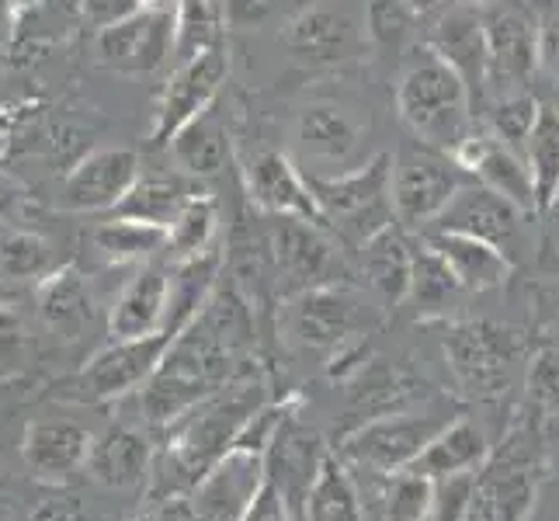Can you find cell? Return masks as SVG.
<instances>
[{
	"mask_svg": "<svg viewBox=\"0 0 559 521\" xmlns=\"http://www.w3.org/2000/svg\"><path fill=\"white\" fill-rule=\"evenodd\" d=\"M264 479L267 466L261 452L229 449L191 490V505H195L199 521H243L247 508L254 505L258 490L264 487Z\"/></svg>",
	"mask_w": 559,
	"mask_h": 521,
	"instance_id": "cell-16",
	"label": "cell"
},
{
	"mask_svg": "<svg viewBox=\"0 0 559 521\" xmlns=\"http://www.w3.org/2000/svg\"><path fill=\"white\" fill-rule=\"evenodd\" d=\"M140 153L126 146H105L87 153L84 161L67 174L56 205L67 212H111L119 205L132 185L140 181Z\"/></svg>",
	"mask_w": 559,
	"mask_h": 521,
	"instance_id": "cell-14",
	"label": "cell"
},
{
	"mask_svg": "<svg viewBox=\"0 0 559 521\" xmlns=\"http://www.w3.org/2000/svg\"><path fill=\"white\" fill-rule=\"evenodd\" d=\"M452 417L438 411H400L376 421H365L344 438L341 459L348 466H358L365 473H403L411 462L428 449V441L445 428Z\"/></svg>",
	"mask_w": 559,
	"mask_h": 521,
	"instance_id": "cell-7",
	"label": "cell"
},
{
	"mask_svg": "<svg viewBox=\"0 0 559 521\" xmlns=\"http://www.w3.org/2000/svg\"><path fill=\"white\" fill-rule=\"evenodd\" d=\"M94 438L73 421H35L25 431V462L35 479L60 484L70 473L87 466Z\"/></svg>",
	"mask_w": 559,
	"mask_h": 521,
	"instance_id": "cell-25",
	"label": "cell"
},
{
	"mask_svg": "<svg viewBox=\"0 0 559 521\" xmlns=\"http://www.w3.org/2000/svg\"><path fill=\"white\" fill-rule=\"evenodd\" d=\"M267 403L264 379L247 369L234 382H226L219 393L205 396L199 407H191L167 428L164 449L153 455L146 497H178L191 494L199 479L216 466V462L234 449L243 424Z\"/></svg>",
	"mask_w": 559,
	"mask_h": 521,
	"instance_id": "cell-1",
	"label": "cell"
},
{
	"mask_svg": "<svg viewBox=\"0 0 559 521\" xmlns=\"http://www.w3.org/2000/svg\"><path fill=\"white\" fill-rule=\"evenodd\" d=\"M466 167L452 153L428 146V143H407L393 157V212L396 223L407 234H424L449 202L466 188Z\"/></svg>",
	"mask_w": 559,
	"mask_h": 521,
	"instance_id": "cell-6",
	"label": "cell"
},
{
	"mask_svg": "<svg viewBox=\"0 0 559 521\" xmlns=\"http://www.w3.org/2000/svg\"><path fill=\"white\" fill-rule=\"evenodd\" d=\"M414 250L417 247L411 244V234L400 223L379 229L372 240L358 247L361 279L369 282V288L385 306L407 303L414 279Z\"/></svg>",
	"mask_w": 559,
	"mask_h": 521,
	"instance_id": "cell-27",
	"label": "cell"
},
{
	"mask_svg": "<svg viewBox=\"0 0 559 521\" xmlns=\"http://www.w3.org/2000/svg\"><path fill=\"white\" fill-rule=\"evenodd\" d=\"M455 4H466V8H473V11H487V8L504 4V0H455Z\"/></svg>",
	"mask_w": 559,
	"mask_h": 521,
	"instance_id": "cell-54",
	"label": "cell"
},
{
	"mask_svg": "<svg viewBox=\"0 0 559 521\" xmlns=\"http://www.w3.org/2000/svg\"><path fill=\"white\" fill-rule=\"evenodd\" d=\"M32 521H102L94 514L81 497L73 494H60V497H49L43 505L35 508Z\"/></svg>",
	"mask_w": 559,
	"mask_h": 521,
	"instance_id": "cell-46",
	"label": "cell"
},
{
	"mask_svg": "<svg viewBox=\"0 0 559 521\" xmlns=\"http://www.w3.org/2000/svg\"><path fill=\"white\" fill-rule=\"evenodd\" d=\"M175 153V161L191 178H212L226 167L229 157V140H226V126L216 115V105L202 111L199 119H191L175 140L167 146Z\"/></svg>",
	"mask_w": 559,
	"mask_h": 521,
	"instance_id": "cell-32",
	"label": "cell"
},
{
	"mask_svg": "<svg viewBox=\"0 0 559 521\" xmlns=\"http://www.w3.org/2000/svg\"><path fill=\"white\" fill-rule=\"evenodd\" d=\"M247 196L267 216H296L306 223L326 226L320 202L310 188V178H302L299 167L285 157L282 150H261L243 167ZM331 229V226H326Z\"/></svg>",
	"mask_w": 559,
	"mask_h": 521,
	"instance_id": "cell-18",
	"label": "cell"
},
{
	"mask_svg": "<svg viewBox=\"0 0 559 521\" xmlns=\"http://www.w3.org/2000/svg\"><path fill=\"white\" fill-rule=\"evenodd\" d=\"M267 240H272L275 288L285 299L306 293V288L344 279L341 240L326 226L296 216H275L272 229H267Z\"/></svg>",
	"mask_w": 559,
	"mask_h": 521,
	"instance_id": "cell-8",
	"label": "cell"
},
{
	"mask_svg": "<svg viewBox=\"0 0 559 521\" xmlns=\"http://www.w3.org/2000/svg\"><path fill=\"white\" fill-rule=\"evenodd\" d=\"M310 188L341 247L358 250L379 229L396 223L393 153H376V157L337 174H310Z\"/></svg>",
	"mask_w": 559,
	"mask_h": 521,
	"instance_id": "cell-3",
	"label": "cell"
},
{
	"mask_svg": "<svg viewBox=\"0 0 559 521\" xmlns=\"http://www.w3.org/2000/svg\"><path fill=\"white\" fill-rule=\"evenodd\" d=\"M38 313L52 327L56 334L76 341L94 320V299L87 293V282L73 272V268H60L38 285Z\"/></svg>",
	"mask_w": 559,
	"mask_h": 521,
	"instance_id": "cell-31",
	"label": "cell"
},
{
	"mask_svg": "<svg viewBox=\"0 0 559 521\" xmlns=\"http://www.w3.org/2000/svg\"><path fill=\"white\" fill-rule=\"evenodd\" d=\"M424 46L435 49L462 81H466L473 105L487 94V32L484 14L449 0L445 8L431 14Z\"/></svg>",
	"mask_w": 559,
	"mask_h": 521,
	"instance_id": "cell-17",
	"label": "cell"
},
{
	"mask_svg": "<svg viewBox=\"0 0 559 521\" xmlns=\"http://www.w3.org/2000/svg\"><path fill=\"white\" fill-rule=\"evenodd\" d=\"M420 22L424 17L407 0H365V8H361L365 38H369V46L379 52H393V56L407 52Z\"/></svg>",
	"mask_w": 559,
	"mask_h": 521,
	"instance_id": "cell-39",
	"label": "cell"
},
{
	"mask_svg": "<svg viewBox=\"0 0 559 521\" xmlns=\"http://www.w3.org/2000/svg\"><path fill=\"white\" fill-rule=\"evenodd\" d=\"M175 22H178V43H175L178 63H188L195 56L223 46V32L229 25L219 0H178Z\"/></svg>",
	"mask_w": 559,
	"mask_h": 521,
	"instance_id": "cell-38",
	"label": "cell"
},
{
	"mask_svg": "<svg viewBox=\"0 0 559 521\" xmlns=\"http://www.w3.org/2000/svg\"><path fill=\"white\" fill-rule=\"evenodd\" d=\"M361 143L365 126L352 108L334 102H313L296 115V146L302 150V157H310L320 167H355Z\"/></svg>",
	"mask_w": 559,
	"mask_h": 521,
	"instance_id": "cell-21",
	"label": "cell"
},
{
	"mask_svg": "<svg viewBox=\"0 0 559 521\" xmlns=\"http://www.w3.org/2000/svg\"><path fill=\"white\" fill-rule=\"evenodd\" d=\"M175 344L170 331H157L146 338H126L102 347L73 379V396L87 403H105L115 396H126L132 390H143L160 369L167 347Z\"/></svg>",
	"mask_w": 559,
	"mask_h": 521,
	"instance_id": "cell-11",
	"label": "cell"
},
{
	"mask_svg": "<svg viewBox=\"0 0 559 521\" xmlns=\"http://www.w3.org/2000/svg\"><path fill=\"white\" fill-rule=\"evenodd\" d=\"M278 0H223L229 25H258L275 11Z\"/></svg>",
	"mask_w": 559,
	"mask_h": 521,
	"instance_id": "cell-51",
	"label": "cell"
},
{
	"mask_svg": "<svg viewBox=\"0 0 559 521\" xmlns=\"http://www.w3.org/2000/svg\"><path fill=\"white\" fill-rule=\"evenodd\" d=\"M14 202H17V185L0 174V216H4V212H11Z\"/></svg>",
	"mask_w": 559,
	"mask_h": 521,
	"instance_id": "cell-52",
	"label": "cell"
},
{
	"mask_svg": "<svg viewBox=\"0 0 559 521\" xmlns=\"http://www.w3.org/2000/svg\"><path fill=\"white\" fill-rule=\"evenodd\" d=\"M216 199L205 196V191H195L178 212V220L167 226V254L175 261L195 258L202 250L212 247V237H216Z\"/></svg>",
	"mask_w": 559,
	"mask_h": 521,
	"instance_id": "cell-40",
	"label": "cell"
},
{
	"mask_svg": "<svg viewBox=\"0 0 559 521\" xmlns=\"http://www.w3.org/2000/svg\"><path fill=\"white\" fill-rule=\"evenodd\" d=\"M132 521H199V514H195V505H191V494H178V497L150 500Z\"/></svg>",
	"mask_w": 559,
	"mask_h": 521,
	"instance_id": "cell-47",
	"label": "cell"
},
{
	"mask_svg": "<svg viewBox=\"0 0 559 521\" xmlns=\"http://www.w3.org/2000/svg\"><path fill=\"white\" fill-rule=\"evenodd\" d=\"M487 459H490V441L484 428H476L469 417H452L407 470L438 484V479H449V476L479 473L487 466Z\"/></svg>",
	"mask_w": 559,
	"mask_h": 521,
	"instance_id": "cell-29",
	"label": "cell"
},
{
	"mask_svg": "<svg viewBox=\"0 0 559 521\" xmlns=\"http://www.w3.org/2000/svg\"><path fill=\"white\" fill-rule=\"evenodd\" d=\"M81 4H84V17L94 28L115 25V22H122L126 14L140 11V0H81Z\"/></svg>",
	"mask_w": 559,
	"mask_h": 521,
	"instance_id": "cell-50",
	"label": "cell"
},
{
	"mask_svg": "<svg viewBox=\"0 0 559 521\" xmlns=\"http://www.w3.org/2000/svg\"><path fill=\"white\" fill-rule=\"evenodd\" d=\"M525 161L532 170L535 199H538V216H546L556 191H559V108L543 105L538 119L525 140Z\"/></svg>",
	"mask_w": 559,
	"mask_h": 521,
	"instance_id": "cell-37",
	"label": "cell"
},
{
	"mask_svg": "<svg viewBox=\"0 0 559 521\" xmlns=\"http://www.w3.org/2000/svg\"><path fill=\"white\" fill-rule=\"evenodd\" d=\"M302 407V403H299ZM299 407L288 414V421L282 424V431L275 435L272 449L264 452V466H267V479L282 490L288 511H293V521H302L306 514V497H310L317 476L323 470V438L313 424H306Z\"/></svg>",
	"mask_w": 559,
	"mask_h": 521,
	"instance_id": "cell-13",
	"label": "cell"
},
{
	"mask_svg": "<svg viewBox=\"0 0 559 521\" xmlns=\"http://www.w3.org/2000/svg\"><path fill=\"white\" fill-rule=\"evenodd\" d=\"M175 43H178L175 11L157 4V8H140L126 14L122 22L98 28L94 52H98V63L115 73L143 76L160 70L175 56Z\"/></svg>",
	"mask_w": 559,
	"mask_h": 521,
	"instance_id": "cell-10",
	"label": "cell"
},
{
	"mask_svg": "<svg viewBox=\"0 0 559 521\" xmlns=\"http://www.w3.org/2000/svg\"><path fill=\"white\" fill-rule=\"evenodd\" d=\"M379 323L376 306L358 288L331 282L288 296L285 331L302 352L331 355L334 362L358 347V341Z\"/></svg>",
	"mask_w": 559,
	"mask_h": 521,
	"instance_id": "cell-4",
	"label": "cell"
},
{
	"mask_svg": "<svg viewBox=\"0 0 559 521\" xmlns=\"http://www.w3.org/2000/svg\"><path fill=\"white\" fill-rule=\"evenodd\" d=\"M549 223H552V229H556V237H559V191H556V199H552V205H549Z\"/></svg>",
	"mask_w": 559,
	"mask_h": 521,
	"instance_id": "cell-55",
	"label": "cell"
},
{
	"mask_svg": "<svg viewBox=\"0 0 559 521\" xmlns=\"http://www.w3.org/2000/svg\"><path fill=\"white\" fill-rule=\"evenodd\" d=\"M476 487V473L449 476L435 484V500H431V518L428 521H466L469 497Z\"/></svg>",
	"mask_w": 559,
	"mask_h": 521,
	"instance_id": "cell-45",
	"label": "cell"
},
{
	"mask_svg": "<svg viewBox=\"0 0 559 521\" xmlns=\"http://www.w3.org/2000/svg\"><path fill=\"white\" fill-rule=\"evenodd\" d=\"M441 352L462 393L473 400H493L511 386L525 355V341L511 327L490 320H455L445 327Z\"/></svg>",
	"mask_w": 559,
	"mask_h": 521,
	"instance_id": "cell-5",
	"label": "cell"
},
{
	"mask_svg": "<svg viewBox=\"0 0 559 521\" xmlns=\"http://www.w3.org/2000/svg\"><path fill=\"white\" fill-rule=\"evenodd\" d=\"M538 108H543V102H538L532 91H514V94H504V98H493V105L487 108L490 111L487 129L500 143L525 150V140L538 119Z\"/></svg>",
	"mask_w": 559,
	"mask_h": 521,
	"instance_id": "cell-42",
	"label": "cell"
},
{
	"mask_svg": "<svg viewBox=\"0 0 559 521\" xmlns=\"http://www.w3.org/2000/svg\"><path fill=\"white\" fill-rule=\"evenodd\" d=\"M538 73H546L559 87V17H546L538 25Z\"/></svg>",
	"mask_w": 559,
	"mask_h": 521,
	"instance_id": "cell-49",
	"label": "cell"
},
{
	"mask_svg": "<svg viewBox=\"0 0 559 521\" xmlns=\"http://www.w3.org/2000/svg\"><path fill=\"white\" fill-rule=\"evenodd\" d=\"M407 4L420 14V17H431L435 11H441V8H445L449 4V0H407Z\"/></svg>",
	"mask_w": 559,
	"mask_h": 521,
	"instance_id": "cell-53",
	"label": "cell"
},
{
	"mask_svg": "<svg viewBox=\"0 0 559 521\" xmlns=\"http://www.w3.org/2000/svg\"><path fill=\"white\" fill-rule=\"evenodd\" d=\"M452 157L466 167L479 185L493 188L497 196H504L511 205H518L525 216H538V199L532 185V170L522 150H514L508 143H500L490 129H473L469 140L462 143Z\"/></svg>",
	"mask_w": 559,
	"mask_h": 521,
	"instance_id": "cell-19",
	"label": "cell"
},
{
	"mask_svg": "<svg viewBox=\"0 0 559 521\" xmlns=\"http://www.w3.org/2000/svg\"><path fill=\"white\" fill-rule=\"evenodd\" d=\"M396 111L414 140L445 153H455L476 129V105L466 81L424 43L403 60Z\"/></svg>",
	"mask_w": 559,
	"mask_h": 521,
	"instance_id": "cell-2",
	"label": "cell"
},
{
	"mask_svg": "<svg viewBox=\"0 0 559 521\" xmlns=\"http://www.w3.org/2000/svg\"><path fill=\"white\" fill-rule=\"evenodd\" d=\"M435 500V479L420 473H393L382 490V521H428Z\"/></svg>",
	"mask_w": 559,
	"mask_h": 521,
	"instance_id": "cell-41",
	"label": "cell"
},
{
	"mask_svg": "<svg viewBox=\"0 0 559 521\" xmlns=\"http://www.w3.org/2000/svg\"><path fill=\"white\" fill-rule=\"evenodd\" d=\"M462 293H466V288H462L455 272L445 264V258H441L438 250H431L428 244H420L414 250V279H411V293H407L417 317H424V320L445 317Z\"/></svg>",
	"mask_w": 559,
	"mask_h": 521,
	"instance_id": "cell-35",
	"label": "cell"
},
{
	"mask_svg": "<svg viewBox=\"0 0 559 521\" xmlns=\"http://www.w3.org/2000/svg\"><path fill=\"white\" fill-rule=\"evenodd\" d=\"M420 240L445 258L466 293H487V288H497L511 279L508 254L490 240L455 234V229H424Z\"/></svg>",
	"mask_w": 559,
	"mask_h": 521,
	"instance_id": "cell-26",
	"label": "cell"
},
{
	"mask_svg": "<svg viewBox=\"0 0 559 521\" xmlns=\"http://www.w3.org/2000/svg\"><path fill=\"white\" fill-rule=\"evenodd\" d=\"M167 299H170V272L160 261H143V268L129 279L122 296L111 306V317H108L111 341L146 338V334L164 331Z\"/></svg>",
	"mask_w": 559,
	"mask_h": 521,
	"instance_id": "cell-24",
	"label": "cell"
},
{
	"mask_svg": "<svg viewBox=\"0 0 559 521\" xmlns=\"http://www.w3.org/2000/svg\"><path fill=\"white\" fill-rule=\"evenodd\" d=\"M487 32V94L504 98L514 91H528L538 73V22L525 8V0L479 11Z\"/></svg>",
	"mask_w": 559,
	"mask_h": 521,
	"instance_id": "cell-9",
	"label": "cell"
},
{
	"mask_svg": "<svg viewBox=\"0 0 559 521\" xmlns=\"http://www.w3.org/2000/svg\"><path fill=\"white\" fill-rule=\"evenodd\" d=\"M153 449L150 441L126 424H115L102 438H94L87 455V473L111 490H140L150 479Z\"/></svg>",
	"mask_w": 559,
	"mask_h": 521,
	"instance_id": "cell-28",
	"label": "cell"
},
{
	"mask_svg": "<svg viewBox=\"0 0 559 521\" xmlns=\"http://www.w3.org/2000/svg\"><path fill=\"white\" fill-rule=\"evenodd\" d=\"M49 264V247L43 237L25 234V229H11L0 237V272L11 279H35L43 275Z\"/></svg>",
	"mask_w": 559,
	"mask_h": 521,
	"instance_id": "cell-43",
	"label": "cell"
},
{
	"mask_svg": "<svg viewBox=\"0 0 559 521\" xmlns=\"http://www.w3.org/2000/svg\"><path fill=\"white\" fill-rule=\"evenodd\" d=\"M302 521H365L361 490L352 476V466L341 455L323 459V470L306 497Z\"/></svg>",
	"mask_w": 559,
	"mask_h": 521,
	"instance_id": "cell-34",
	"label": "cell"
},
{
	"mask_svg": "<svg viewBox=\"0 0 559 521\" xmlns=\"http://www.w3.org/2000/svg\"><path fill=\"white\" fill-rule=\"evenodd\" d=\"M195 196L188 188L181 174H140V181L132 185L129 196L111 209V216H126V220H143L153 226H170L178 220L181 205Z\"/></svg>",
	"mask_w": 559,
	"mask_h": 521,
	"instance_id": "cell-33",
	"label": "cell"
},
{
	"mask_svg": "<svg viewBox=\"0 0 559 521\" xmlns=\"http://www.w3.org/2000/svg\"><path fill=\"white\" fill-rule=\"evenodd\" d=\"M522 216L525 212L511 205L504 196H497L493 188L469 181L428 229H455V234L490 240L504 250L518 237V220Z\"/></svg>",
	"mask_w": 559,
	"mask_h": 521,
	"instance_id": "cell-23",
	"label": "cell"
},
{
	"mask_svg": "<svg viewBox=\"0 0 559 521\" xmlns=\"http://www.w3.org/2000/svg\"><path fill=\"white\" fill-rule=\"evenodd\" d=\"M431 386L424 382L407 365L390 358H372L358 365L348 379V414L358 417V424L376 421L385 414L411 411L414 403L428 396Z\"/></svg>",
	"mask_w": 559,
	"mask_h": 521,
	"instance_id": "cell-22",
	"label": "cell"
},
{
	"mask_svg": "<svg viewBox=\"0 0 559 521\" xmlns=\"http://www.w3.org/2000/svg\"><path fill=\"white\" fill-rule=\"evenodd\" d=\"M91 244L115 264L153 261L157 254H167V229L143 220L111 216L91 229Z\"/></svg>",
	"mask_w": 559,
	"mask_h": 521,
	"instance_id": "cell-36",
	"label": "cell"
},
{
	"mask_svg": "<svg viewBox=\"0 0 559 521\" xmlns=\"http://www.w3.org/2000/svg\"><path fill=\"white\" fill-rule=\"evenodd\" d=\"M528 400L538 411H559V347H543L532 362H528Z\"/></svg>",
	"mask_w": 559,
	"mask_h": 521,
	"instance_id": "cell-44",
	"label": "cell"
},
{
	"mask_svg": "<svg viewBox=\"0 0 559 521\" xmlns=\"http://www.w3.org/2000/svg\"><path fill=\"white\" fill-rule=\"evenodd\" d=\"M243 521H293V511H288L282 490L272 484V479H264V487L258 490L254 505L247 508Z\"/></svg>",
	"mask_w": 559,
	"mask_h": 521,
	"instance_id": "cell-48",
	"label": "cell"
},
{
	"mask_svg": "<svg viewBox=\"0 0 559 521\" xmlns=\"http://www.w3.org/2000/svg\"><path fill=\"white\" fill-rule=\"evenodd\" d=\"M219 272H223V250L216 247L175 264V272H170V299H167L164 331L178 338L185 327L205 310V303L212 299V293H216V285H219Z\"/></svg>",
	"mask_w": 559,
	"mask_h": 521,
	"instance_id": "cell-30",
	"label": "cell"
},
{
	"mask_svg": "<svg viewBox=\"0 0 559 521\" xmlns=\"http://www.w3.org/2000/svg\"><path fill=\"white\" fill-rule=\"evenodd\" d=\"M535 484L532 455H518L514 449L500 459L490 455L476 473L466 521H525L535 505Z\"/></svg>",
	"mask_w": 559,
	"mask_h": 521,
	"instance_id": "cell-20",
	"label": "cell"
},
{
	"mask_svg": "<svg viewBox=\"0 0 559 521\" xmlns=\"http://www.w3.org/2000/svg\"><path fill=\"white\" fill-rule=\"evenodd\" d=\"M282 46L302 63H344L361 49V25L341 0H317L288 17Z\"/></svg>",
	"mask_w": 559,
	"mask_h": 521,
	"instance_id": "cell-15",
	"label": "cell"
},
{
	"mask_svg": "<svg viewBox=\"0 0 559 521\" xmlns=\"http://www.w3.org/2000/svg\"><path fill=\"white\" fill-rule=\"evenodd\" d=\"M226 76H229V49H226V43L195 56V60L178 63V70L170 73V81H167V87L160 94L157 115H153L150 146L153 150H167L170 140H175L191 119H199L202 111H209L212 105H216Z\"/></svg>",
	"mask_w": 559,
	"mask_h": 521,
	"instance_id": "cell-12",
	"label": "cell"
}]
</instances>
